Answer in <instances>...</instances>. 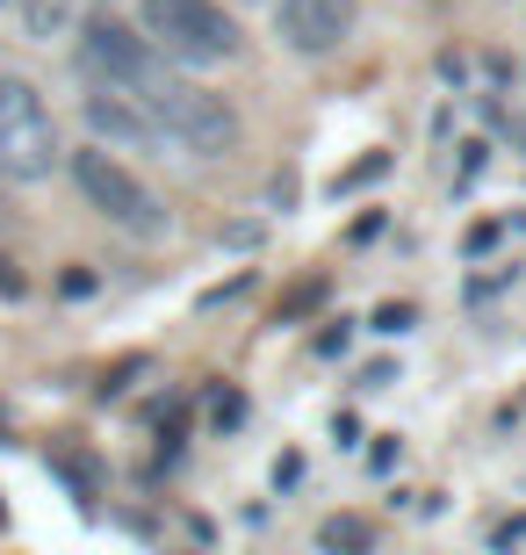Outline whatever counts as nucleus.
<instances>
[{
	"mask_svg": "<svg viewBox=\"0 0 526 555\" xmlns=\"http://www.w3.org/2000/svg\"><path fill=\"white\" fill-rule=\"evenodd\" d=\"M166 51L144 37V22H116V15H94L80 22V73L102 87H123V94H152L166 80Z\"/></svg>",
	"mask_w": 526,
	"mask_h": 555,
	"instance_id": "nucleus-5",
	"label": "nucleus"
},
{
	"mask_svg": "<svg viewBox=\"0 0 526 555\" xmlns=\"http://www.w3.org/2000/svg\"><path fill=\"white\" fill-rule=\"evenodd\" d=\"M375 173H389V159H383V152H375V159H361L354 173H339V188H361V181H375Z\"/></svg>",
	"mask_w": 526,
	"mask_h": 555,
	"instance_id": "nucleus-10",
	"label": "nucleus"
},
{
	"mask_svg": "<svg viewBox=\"0 0 526 555\" xmlns=\"http://www.w3.org/2000/svg\"><path fill=\"white\" fill-rule=\"evenodd\" d=\"M15 8H22V29H29L37 43L80 29V0H15Z\"/></svg>",
	"mask_w": 526,
	"mask_h": 555,
	"instance_id": "nucleus-8",
	"label": "nucleus"
},
{
	"mask_svg": "<svg viewBox=\"0 0 526 555\" xmlns=\"http://www.w3.org/2000/svg\"><path fill=\"white\" fill-rule=\"evenodd\" d=\"M0 8H8V0H0Z\"/></svg>",
	"mask_w": 526,
	"mask_h": 555,
	"instance_id": "nucleus-14",
	"label": "nucleus"
},
{
	"mask_svg": "<svg viewBox=\"0 0 526 555\" xmlns=\"http://www.w3.org/2000/svg\"><path fill=\"white\" fill-rule=\"evenodd\" d=\"M144 102H152V116H159L166 144H181L188 159H223V152H239V108L223 102V94H209V87L166 73Z\"/></svg>",
	"mask_w": 526,
	"mask_h": 555,
	"instance_id": "nucleus-4",
	"label": "nucleus"
},
{
	"mask_svg": "<svg viewBox=\"0 0 526 555\" xmlns=\"http://www.w3.org/2000/svg\"><path fill=\"white\" fill-rule=\"evenodd\" d=\"M80 116H87V130H94L108 152H159V144H166L152 102H144V94H123V87L94 80V94L80 102Z\"/></svg>",
	"mask_w": 526,
	"mask_h": 555,
	"instance_id": "nucleus-7",
	"label": "nucleus"
},
{
	"mask_svg": "<svg viewBox=\"0 0 526 555\" xmlns=\"http://www.w3.org/2000/svg\"><path fill=\"white\" fill-rule=\"evenodd\" d=\"M375 332H411V310L405 304H383V310H375Z\"/></svg>",
	"mask_w": 526,
	"mask_h": 555,
	"instance_id": "nucleus-11",
	"label": "nucleus"
},
{
	"mask_svg": "<svg viewBox=\"0 0 526 555\" xmlns=\"http://www.w3.org/2000/svg\"><path fill=\"white\" fill-rule=\"evenodd\" d=\"M318 548H332V555H368V548H375V527H368V519H354V513H332L318 527Z\"/></svg>",
	"mask_w": 526,
	"mask_h": 555,
	"instance_id": "nucleus-9",
	"label": "nucleus"
},
{
	"mask_svg": "<svg viewBox=\"0 0 526 555\" xmlns=\"http://www.w3.org/2000/svg\"><path fill=\"white\" fill-rule=\"evenodd\" d=\"M361 22V0H274V37L296 51V59H332L346 51Z\"/></svg>",
	"mask_w": 526,
	"mask_h": 555,
	"instance_id": "nucleus-6",
	"label": "nucleus"
},
{
	"mask_svg": "<svg viewBox=\"0 0 526 555\" xmlns=\"http://www.w3.org/2000/svg\"><path fill=\"white\" fill-rule=\"evenodd\" d=\"M65 173L80 188V203L94 209V217H108L116 231H130V238H166V231H174L166 203L138 181V166H123L102 138L80 144V152H65Z\"/></svg>",
	"mask_w": 526,
	"mask_h": 555,
	"instance_id": "nucleus-1",
	"label": "nucleus"
},
{
	"mask_svg": "<svg viewBox=\"0 0 526 555\" xmlns=\"http://www.w3.org/2000/svg\"><path fill=\"white\" fill-rule=\"evenodd\" d=\"M138 22L174 65H231L245 51L239 15L223 0H138Z\"/></svg>",
	"mask_w": 526,
	"mask_h": 555,
	"instance_id": "nucleus-3",
	"label": "nucleus"
},
{
	"mask_svg": "<svg viewBox=\"0 0 526 555\" xmlns=\"http://www.w3.org/2000/svg\"><path fill=\"white\" fill-rule=\"evenodd\" d=\"M512 541H526V519H505V527H498V548H512Z\"/></svg>",
	"mask_w": 526,
	"mask_h": 555,
	"instance_id": "nucleus-12",
	"label": "nucleus"
},
{
	"mask_svg": "<svg viewBox=\"0 0 526 555\" xmlns=\"http://www.w3.org/2000/svg\"><path fill=\"white\" fill-rule=\"evenodd\" d=\"M425 8H440V0H425Z\"/></svg>",
	"mask_w": 526,
	"mask_h": 555,
	"instance_id": "nucleus-13",
	"label": "nucleus"
},
{
	"mask_svg": "<svg viewBox=\"0 0 526 555\" xmlns=\"http://www.w3.org/2000/svg\"><path fill=\"white\" fill-rule=\"evenodd\" d=\"M59 166H65V144H59V116L43 102V87L22 80V73H0V181L37 188Z\"/></svg>",
	"mask_w": 526,
	"mask_h": 555,
	"instance_id": "nucleus-2",
	"label": "nucleus"
}]
</instances>
